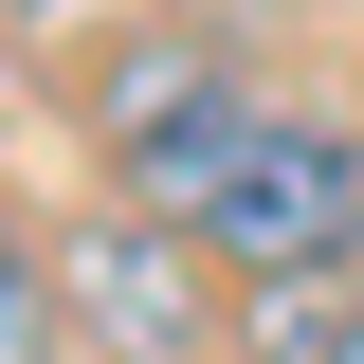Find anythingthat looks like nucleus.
<instances>
[{
    "mask_svg": "<svg viewBox=\"0 0 364 364\" xmlns=\"http://www.w3.org/2000/svg\"><path fill=\"white\" fill-rule=\"evenodd\" d=\"M91 128H109V164H128L146 200L182 219V200L219 182V146L255 128V91H237V73H219L200 37H146V55H109V91H91Z\"/></svg>",
    "mask_w": 364,
    "mask_h": 364,
    "instance_id": "f03ea898",
    "label": "nucleus"
},
{
    "mask_svg": "<svg viewBox=\"0 0 364 364\" xmlns=\"http://www.w3.org/2000/svg\"><path fill=\"white\" fill-rule=\"evenodd\" d=\"M55 328H73V291H55V255L18 219H0V364H55Z\"/></svg>",
    "mask_w": 364,
    "mask_h": 364,
    "instance_id": "20e7f679",
    "label": "nucleus"
},
{
    "mask_svg": "<svg viewBox=\"0 0 364 364\" xmlns=\"http://www.w3.org/2000/svg\"><path fill=\"white\" fill-rule=\"evenodd\" d=\"M55 291H73L91 346H128V364H182V346H200V273H182L146 219H91L73 255H55Z\"/></svg>",
    "mask_w": 364,
    "mask_h": 364,
    "instance_id": "7ed1b4c3",
    "label": "nucleus"
},
{
    "mask_svg": "<svg viewBox=\"0 0 364 364\" xmlns=\"http://www.w3.org/2000/svg\"><path fill=\"white\" fill-rule=\"evenodd\" d=\"M346 364H364V328H346Z\"/></svg>",
    "mask_w": 364,
    "mask_h": 364,
    "instance_id": "39448f33",
    "label": "nucleus"
},
{
    "mask_svg": "<svg viewBox=\"0 0 364 364\" xmlns=\"http://www.w3.org/2000/svg\"><path fill=\"white\" fill-rule=\"evenodd\" d=\"M182 237L237 273H273V291H310V273L364 255V128H328V109H273L255 91V128L219 146V182L182 200Z\"/></svg>",
    "mask_w": 364,
    "mask_h": 364,
    "instance_id": "f257e3e1",
    "label": "nucleus"
}]
</instances>
